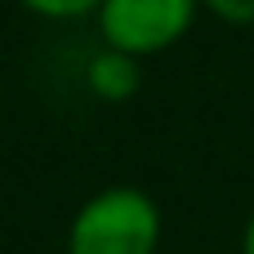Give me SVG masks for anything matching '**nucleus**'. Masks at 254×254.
<instances>
[{
  "instance_id": "obj_1",
  "label": "nucleus",
  "mask_w": 254,
  "mask_h": 254,
  "mask_svg": "<svg viewBox=\"0 0 254 254\" xmlns=\"http://www.w3.org/2000/svg\"><path fill=\"white\" fill-rule=\"evenodd\" d=\"M161 237V214L152 196L134 188H107L80 205L71 219L67 254H152Z\"/></svg>"
},
{
  "instance_id": "obj_2",
  "label": "nucleus",
  "mask_w": 254,
  "mask_h": 254,
  "mask_svg": "<svg viewBox=\"0 0 254 254\" xmlns=\"http://www.w3.org/2000/svg\"><path fill=\"white\" fill-rule=\"evenodd\" d=\"M192 0H103V40L116 54H152L183 36Z\"/></svg>"
},
{
  "instance_id": "obj_3",
  "label": "nucleus",
  "mask_w": 254,
  "mask_h": 254,
  "mask_svg": "<svg viewBox=\"0 0 254 254\" xmlns=\"http://www.w3.org/2000/svg\"><path fill=\"white\" fill-rule=\"evenodd\" d=\"M89 85L103 94V98H129L134 94V85H138V67L129 63V54H103V58H94V67H89Z\"/></svg>"
},
{
  "instance_id": "obj_4",
  "label": "nucleus",
  "mask_w": 254,
  "mask_h": 254,
  "mask_svg": "<svg viewBox=\"0 0 254 254\" xmlns=\"http://www.w3.org/2000/svg\"><path fill=\"white\" fill-rule=\"evenodd\" d=\"M205 4L228 22H254V0H205Z\"/></svg>"
},
{
  "instance_id": "obj_5",
  "label": "nucleus",
  "mask_w": 254,
  "mask_h": 254,
  "mask_svg": "<svg viewBox=\"0 0 254 254\" xmlns=\"http://www.w3.org/2000/svg\"><path fill=\"white\" fill-rule=\"evenodd\" d=\"M22 4H31L36 13H80V9H89L98 0H22Z\"/></svg>"
},
{
  "instance_id": "obj_6",
  "label": "nucleus",
  "mask_w": 254,
  "mask_h": 254,
  "mask_svg": "<svg viewBox=\"0 0 254 254\" xmlns=\"http://www.w3.org/2000/svg\"><path fill=\"white\" fill-rule=\"evenodd\" d=\"M246 254H254V219H250V228H246Z\"/></svg>"
}]
</instances>
